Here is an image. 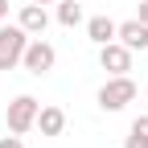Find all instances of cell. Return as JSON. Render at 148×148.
I'll return each mask as SVG.
<instances>
[{
    "label": "cell",
    "instance_id": "cell-1",
    "mask_svg": "<svg viewBox=\"0 0 148 148\" xmlns=\"http://www.w3.org/2000/svg\"><path fill=\"white\" fill-rule=\"evenodd\" d=\"M99 107L103 111H123L127 103H132L136 99V82L132 78H127V74H107V82L99 86Z\"/></svg>",
    "mask_w": 148,
    "mask_h": 148
},
{
    "label": "cell",
    "instance_id": "cell-2",
    "mask_svg": "<svg viewBox=\"0 0 148 148\" xmlns=\"http://www.w3.org/2000/svg\"><path fill=\"white\" fill-rule=\"evenodd\" d=\"M33 41V37L21 29V25H0V70H12L21 66L25 58V45Z\"/></svg>",
    "mask_w": 148,
    "mask_h": 148
},
{
    "label": "cell",
    "instance_id": "cell-3",
    "mask_svg": "<svg viewBox=\"0 0 148 148\" xmlns=\"http://www.w3.org/2000/svg\"><path fill=\"white\" fill-rule=\"evenodd\" d=\"M37 111H41V103H37L33 95H16V99L8 103V111H4L8 132H16V136L33 132V127H37Z\"/></svg>",
    "mask_w": 148,
    "mask_h": 148
},
{
    "label": "cell",
    "instance_id": "cell-4",
    "mask_svg": "<svg viewBox=\"0 0 148 148\" xmlns=\"http://www.w3.org/2000/svg\"><path fill=\"white\" fill-rule=\"evenodd\" d=\"M53 62H58V49H53L45 37H33V41L25 45L21 66H25L29 74H49V70H53Z\"/></svg>",
    "mask_w": 148,
    "mask_h": 148
},
{
    "label": "cell",
    "instance_id": "cell-5",
    "mask_svg": "<svg viewBox=\"0 0 148 148\" xmlns=\"http://www.w3.org/2000/svg\"><path fill=\"white\" fill-rule=\"evenodd\" d=\"M99 66L107 74H127L132 70V49L123 41H107V45H99Z\"/></svg>",
    "mask_w": 148,
    "mask_h": 148
},
{
    "label": "cell",
    "instance_id": "cell-6",
    "mask_svg": "<svg viewBox=\"0 0 148 148\" xmlns=\"http://www.w3.org/2000/svg\"><path fill=\"white\" fill-rule=\"evenodd\" d=\"M16 25H21L29 37H45V29H49V12H45V4H33V0H29V4L16 12Z\"/></svg>",
    "mask_w": 148,
    "mask_h": 148
},
{
    "label": "cell",
    "instance_id": "cell-7",
    "mask_svg": "<svg viewBox=\"0 0 148 148\" xmlns=\"http://www.w3.org/2000/svg\"><path fill=\"white\" fill-rule=\"evenodd\" d=\"M115 41H123L132 53H136V49H148V25L140 21V16H132V21H119Z\"/></svg>",
    "mask_w": 148,
    "mask_h": 148
},
{
    "label": "cell",
    "instance_id": "cell-8",
    "mask_svg": "<svg viewBox=\"0 0 148 148\" xmlns=\"http://www.w3.org/2000/svg\"><path fill=\"white\" fill-rule=\"evenodd\" d=\"M37 127H41V136H62L66 132V111L62 107H41L37 111Z\"/></svg>",
    "mask_w": 148,
    "mask_h": 148
},
{
    "label": "cell",
    "instance_id": "cell-9",
    "mask_svg": "<svg viewBox=\"0 0 148 148\" xmlns=\"http://www.w3.org/2000/svg\"><path fill=\"white\" fill-rule=\"evenodd\" d=\"M115 21H111V16H90V21H86V37H90V41H95V45H107V41H115Z\"/></svg>",
    "mask_w": 148,
    "mask_h": 148
},
{
    "label": "cell",
    "instance_id": "cell-10",
    "mask_svg": "<svg viewBox=\"0 0 148 148\" xmlns=\"http://www.w3.org/2000/svg\"><path fill=\"white\" fill-rule=\"evenodd\" d=\"M123 148H148V115H136V119H132Z\"/></svg>",
    "mask_w": 148,
    "mask_h": 148
},
{
    "label": "cell",
    "instance_id": "cell-11",
    "mask_svg": "<svg viewBox=\"0 0 148 148\" xmlns=\"http://www.w3.org/2000/svg\"><path fill=\"white\" fill-rule=\"evenodd\" d=\"M58 25H66V29L82 25V4L78 0H58Z\"/></svg>",
    "mask_w": 148,
    "mask_h": 148
},
{
    "label": "cell",
    "instance_id": "cell-12",
    "mask_svg": "<svg viewBox=\"0 0 148 148\" xmlns=\"http://www.w3.org/2000/svg\"><path fill=\"white\" fill-rule=\"evenodd\" d=\"M0 148H25V144H21V136L12 132V136H0Z\"/></svg>",
    "mask_w": 148,
    "mask_h": 148
},
{
    "label": "cell",
    "instance_id": "cell-13",
    "mask_svg": "<svg viewBox=\"0 0 148 148\" xmlns=\"http://www.w3.org/2000/svg\"><path fill=\"white\" fill-rule=\"evenodd\" d=\"M136 16H140L144 25H148V0H140V12H136Z\"/></svg>",
    "mask_w": 148,
    "mask_h": 148
},
{
    "label": "cell",
    "instance_id": "cell-14",
    "mask_svg": "<svg viewBox=\"0 0 148 148\" xmlns=\"http://www.w3.org/2000/svg\"><path fill=\"white\" fill-rule=\"evenodd\" d=\"M8 21V0H0V25Z\"/></svg>",
    "mask_w": 148,
    "mask_h": 148
},
{
    "label": "cell",
    "instance_id": "cell-15",
    "mask_svg": "<svg viewBox=\"0 0 148 148\" xmlns=\"http://www.w3.org/2000/svg\"><path fill=\"white\" fill-rule=\"evenodd\" d=\"M33 4H58V0H33Z\"/></svg>",
    "mask_w": 148,
    "mask_h": 148
}]
</instances>
